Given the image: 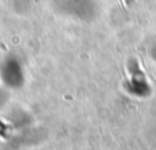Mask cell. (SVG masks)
I'll return each mask as SVG.
<instances>
[{"instance_id":"obj_1","label":"cell","mask_w":156,"mask_h":150,"mask_svg":"<svg viewBox=\"0 0 156 150\" xmlns=\"http://www.w3.org/2000/svg\"><path fill=\"white\" fill-rule=\"evenodd\" d=\"M124 1H126V4H130L133 0H124Z\"/></svg>"}]
</instances>
